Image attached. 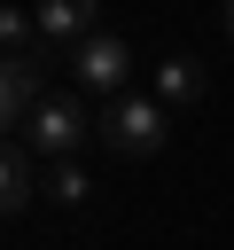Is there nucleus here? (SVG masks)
I'll use <instances>...</instances> for the list:
<instances>
[{"instance_id": "f257e3e1", "label": "nucleus", "mask_w": 234, "mask_h": 250, "mask_svg": "<svg viewBox=\"0 0 234 250\" xmlns=\"http://www.w3.org/2000/svg\"><path fill=\"white\" fill-rule=\"evenodd\" d=\"M94 141H101L109 156L140 164V156H156V148L172 141V109H164L156 94H117V102L94 117Z\"/></svg>"}, {"instance_id": "f03ea898", "label": "nucleus", "mask_w": 234, "mask_h": 250, "mask_svg": "<svg viewBox=\"0 0 234 250\" xmlns=\"http://www.w3.org/2000/svg\"><path fill=\"white\" fill-rule=\"evenodd\" d=\"M86 133H94V117H86V94H70V86H62V94H47V102L31 109V125H23V141H31L47 164H70Z\"/></svg>"}, {"instance_id": "7ed1b4c3", "label": "nucleus", "mask_w": 234, "mask_h": 250, "mask_svg": "<svg viewBox=\"0 0 234 250\" xmlns=\"http://www.w3.org/2000/svg\"><path fill=\"white\" fill-rule=\"evenodd\" d=\"M62 62H70V86H78V94H109V102L133 94V47H125L117 31H94V39L70 47Z\"/></svg>"}, {"instance_id": "20e7f679", "label": "nucleus", "mask_w": 234, "mask_h": 250, "mask_svg": "<svg viewBox=\"0 0 234 250\" xmlns=\"http://www.w3.org/2000/svg\"><path fill=\"white\" fill-rule=\"evenodd\" d=\"M39 70H47V47H39V55H0V133L31 125V109L47 102V94H39Z\"/></svg>"}, {"instance_id": "39448f33", "label": "nucleus", "mask_w": 234, "mask_h": 250, "mask_svg": "<svg viewBox=\"0 0 234 250\" xmlns=\"http://www.w3.org/2000/svg\"><path fill=\"white\" fill-rule=\"evenodd\" d=\"M31 23H39V47H86L94 31H101V8L94 0H47V8H31Z\"/></svg>"}, {"instance_id": "423d86ee", "label": "nucleus", "mask_w": 234, "mask_h": 250, "mask_svg": "<svg viewBox=\"0 0 234 250\" xmlns=\"http://www.w3.org/2000/svg\"><path fill=\"white\" fill-rule=\"evenodd\" d=\"M156 102H164V109H187V102H203V70H195L187 55L156 62Z\"/></svg>"}, {"instance_id": "0eeeda50", "label": "nucleus", "mask_w": 234, "mask_h": 250, "mask_svg": "<svg viewBox=\"0 0 234 250\" xmlns=\"http://www.w3.org/2000/svg\"><path fill=\"white\" fill-rule=\"evenodd\" d=\"M31 195H39V180H31V156L0 141V219H8V211H23Z\"/></svg>"}, {"instance_id": "6e6552de", "label": "nucleus", "mask_w": 234, "mask_h": 250, "mask_svg": "<svg viewBox=\"0 0 234 250\" xmlns=\"http://www.w3.org/2000/svg\"><path fill=\"white\" fill-rule=\"evenodd\" d=\"M39 195H55V203H62V211H70V203H86V195H94V180H86V172H78V164H55V172H47V180H39Z\"/></svg>"}, {"instance_id": "1a4fd4ad", "label": "nucleus", "mask_w": 234, "mask_h": 250, "mask_svg": "<svg viewBox=\"0 0 234 250\" xmlns=\"http://www.w3.org/2000/svg\"><path fill=\"white\" fill-rule=\"evenodd\" d=\"M226 39H234V8H226Z\"/></svg>"}]
</instances>
